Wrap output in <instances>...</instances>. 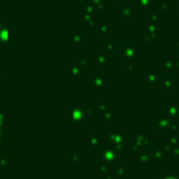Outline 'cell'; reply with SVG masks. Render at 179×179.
Returning <instances> with one entry per match:
<instances>
[{
  "mask_svg": "<svg viewBox=\"0 0 179 179\" xmlns=\"http://www.w3.org/2000/svg\"><path fill=\"white\" fill-rule=\"evenodd\" d=\"M115 173H116L117 177L123 178V177L126 176V170H124V167H117V168L115 170Z\"/></svg>",
  "mask_w": 179,
  "mask_h": 179,
  "instance_id": "obj_8",
  "label": "cell"
},
{
  "mask_svg": "<svg viewBox=\"0 0 179 179\" xmlns=\"http://www.w3.org/2000/svg\"><path fill=\"white\" fill-rule=\"evenodd\" d=\"M123 140H117L116 143V145H115V149L117 150V151H121V150H123V143H122Z\"/></svg>",
  "mask_w": 179,
  "mask_h": 179,
  "instance_id": "obj_11",
  "label": "cell"
},
{
  "mask_svg": "<svg viewBox=\"0 0 179 179\" xmlns=\"http://www.w3.org/2000/svg\"><path fill=\"white\" fill-rule=\"evenodd\" d=\"M105 179H113V178H112V177H110V176H108V177H106V178H105Z\"/></svg>",
  "mask_w": 179,
  "mask_h": 179,
  "instance_id": "obj_16",
  "label": "cell"
},
{
  "mask_svg": "<svg viewBox=\"0 0 179 179\" xmlns=\"http://www.w3.org/2000/svg\"><path fill=\"white\" fill-rule=\"evenodd\" d=\"M135 143H138L140 146H149L150 145V140H148L145 134H143L139 130L135 133Z\"/></svg>",
  "mask_w": 179,
  "mask_h": 179,
  "instance_id": "obj_2",
  "label": "cell"
},
{
  "mask_svg": "<svg viewBox=\"0 0 179 179\" xmlns=\"http://www.w3.org/2000/svg\"><path fill=\"white\" fill-rule=\"evenodd\" d=\"M151 157H152V161H155V162H157V163H161V162L163 161V157H162V151H161L160 149H157L155 152H152Z\"/></svg>",
  "mask_w": 179,
  "mask_h": 179,
  "instance_id": "obj_6",
  "label": "cell"
},
{
  "mask_svg": "<svg viewBox=\"0 0 179 179\" xmlns=\"http://www.w3.org/2000/svg\"><path fill=\"white\" fill-rule=\"evenodd\" d=\"M159 149H160L162 152H172V149H173V146H172V145H171V144L167 141V143H165V144H163L161 148H159Z\"/></svg>",
  "mask_w": 179,
  "mask_h": 179,
  "instance_id": "obj_7",
  "label": "cell"
},
{
  "mask_svg": "<svg viewBox=\"0 0 179 179\" xmlns=\"http://www.w3.org/2000/svg\"><path fill=\"white\" fill-rule=\"evenodd\" d=\"M171 119H168V118H166V117H163V118H160L159 119V128L160 129H170V126H171Z\"/></svg>",
  "mask_w": 179,
  "mask_h": 179,
  "instance_id": "obj_5",
  "label": "cell"
},
{
  "mask_svg": "<svg viewBox=\"0 0 179 179\" xmlns=\"http://www.w3.org/2000/svg\"><path fill=\"white\" fill-rule=\"evenodd\" d=\"M170 129H172L173 132H176V130H178L179 129V124L177 122H171V126H170Z\"/></svg>",
  "mask_w": 179,
  "mask_h": 179,
  "instance_id": "obj_12",
  "label": "cell"
},
{
  "mask_svg": "<svg viewBox=\"0 0 179 179\" xmlns=\"http://www.w3.org/2000/svg\"><path fill=\"white\" fill-rule=\"evenodd\" d=\"M140 149H141V146H140L138 143H135L134 145H132V146H130V151H132V152H135V154H137V152H139V151H140Z\"/></svg>",
  "mask_w": 179,
  "mask_h": 179,
  "instance_id": "obj_10",
  "label": "cell"
},
{
  "mask_svg": "<svg viewBox=\"0 0 179 179\" xmlns=\"http://www.w3.org/2000/svg\"><path fill=\"white\" fill-rule=\"evenodd\" d=\"M160 179H178V177L174 176V174H168V176H163V177H161Z\"/></svg>",
  "mask_w": 179,
  "mask_h": 179,
  "instance_id": "obj_14",
  "label": "cell"
},
{
  "mask_svg": "<svg viewBox=\"0 0 179 179\" xmlns=\"http://www.w3.org/2000/svg\"><path fill=\"white\" fill-rule=\"evenodd\" d=\"M166 113L172 117V118H177L179 116V106L178 105H170L166 107Z\"/></svg>",
  "mask_w": 179,
  "mask_h": 179,
  "instance_id": "obj_3",
  "label": "cell"
},
{
  "mask_svg": "<svg viewBox=\"0 0 179 179\" xmlns=\"http://www.w3.org/2000/svg\"><path fill=\"white\" fill-rule=\"evenodd\" d=\"M172 152H173L174 157H177V159H179V146H177V148H174V149H172Z\"/></svg>",
  "mask_w": 179,
  "mask_h": 179,
  "instance_id": "obj_13",
  "label": "cell"
},
{
  "mask_svg": "<svg viewBox=\"0 0 179 179\" xmlns=\"http://www.w3.org/2000/svg\"><path fill=\"white\" fill-rule=\"evenodd\" d=\"M97 171H99L100 173H105V172H106V167H102V166H99V168H97Z\"/></svg>",
  "mask_w": 179,
  "mask_h": 179,
  "instance_id": "obj_15",
  "label": "cell"
},
{
  "mask_svg": "<svg viewBox=\"0 0 179 179\" xmlns=\"http://www.w3.org/2000/svg\"><path fill=\"white\" fill-rule=\"evenodd\" d=\"M135 161L138 163H149L152 161V157H151V154L148 152V151H144V152H137V156H135Z\"/></svg>",
  "mask_w": 179,
  "mask_h": 179,
  "instance_id": "obj_1",
  "label": "cell"
},
{
  "mask_svg": "<svg viewBox=\"0 0 179 179\" xmlns=\"http://www.w3.org/2000/svg\"><path fill=\"white\" fill-rule=\"evenodd\" d=\"M168 143H170L172 146H177L179 144V138L177 135H171L170 139H168Z\"/></svg>",
  "mask_w": 179,
  "mask_h": 179,
  "instance_id": "obj_9",
  "label": "cell"
},
{
  "mask_svg": "<svg viewBox=\"0 0 179 179\" xmlns=\"http://www.w3.org/2000/svg\"><path fill=\"white\" fill-rule=\"evenodd\" d=\"M106 152L104 154L102 152V156L105 157V160L107 161V162H113V161H116V159H117V155H116V152L112 150V149H104Z\"/></svg>",
  "mask_w": 179,
  "mask_h": 179,
  "instance_id": "obj_4",
  "label": "cell"
}]
</instances>
